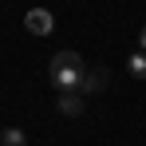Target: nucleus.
<instances>
[{"label":"nucleus","mask_w":146,"mask_h":146,"mask_svg":"<svg viewBox=\"0 0 146 146\" xmlns=\"http://www.w3.org/2000/svg\"><path fill=\"white\" fill-rule=\"evenodd\" d=\"M24 28L32 32V36H51V28H55V16H51L48 8H32L24 16Z\"/></svg>","instance_id":"obj_2"},{"label":"nucleus","mask_w":146,"mask_h":146,"mask_svg":"<svg viewBox=\"0 0 146 146\" xmlns=\"http://www.w3.org/2000/svg\"><path fill=\"white\" fill-rule=\"evenodd\" d=\"M126 71L134 75V79H146V51H130V59H126Z\"/></svg>","instance_id":"obj_6"},{"label":"nucleus","mask_w":146,"mask_h":146,"mask_svg":"<svg viewBox=\"0 0 146 146\" xmlns=\"http://www.w3.org/2000/svg\"><path fill=\"white\" fill-rule=\"evenodd\" d=\"M107 83H111V75L103 71V67H87V75H83V87H79V95H99V91H107Z\"/></svg>","instance_id":"obj_3"},{"label":"nucleus","mask_w":146,"mask_h":146,"mask_svg":"<svg viewBox=\"0 0 146 146\" xmlns=\"http://www.w3.org/2000/svg\"><path fill=\"white\" fill-rule=\"evenodd\" d=\"M138 51H146V24H142V32H138Z\"/></svg>","instance_id":"obj_7"},{"label":"nucleus","mask_w":146,"mask_h":146,"mask_svg":"<svg viewBox=\"0 0 146 146\" xmlns=\"http://www.w3.org/2000/svg\"><path fill=\"white\" fill-rule=\"evenodd\" d=\"M83 103H87L83 95H59V111L67 119H75V115H83Z\"/></svg>","instance_id":"obj_4"},{"label":"nucleus","mask_w":146,"mask_h":146,"mask_svg":"<svg viewBox=\"0 0 146 146\" xmlns=\"http://www.w3.org/2000/svg\"><path fill=\"white\" fill-rule=\"evenodd\" d=\"M83 75H87V63L79 51H55L48 63V83L59 91V95H79L83 87Z\"/></svg>","instance_id":"obj_1"},{"label":"nucleus","mask_w":146,"mask_h":146,"mask_svg":"<svg viewBox=\"0 0 146 146\" xmlns=\"http://www.w3.org/2000/svg\"><path fill=\"white\" fill-rule=\"evenodd\" d=\"M0 146H28V134L20 126H4L0 130Z\"/></svg>","instance_id":"obj_5"}]
</instances>
